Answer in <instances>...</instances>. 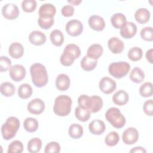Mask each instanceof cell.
<instances>
[{"label":"cell","mask_w":153,"mask_h":153,"mask_svg":"<svg viewBox=\"0 0 153 153\" xmlns=\"http://www.w3.org/2000/svg\"><path fill=\"white\" fill-rule=\"evenodd\" d=\"M143 55L142 50L140 48L137 47H134L129 50L127 56L129 59L133 62H136L140 60Z\"/></svg>","instance_id":"obj_35"},{"label":"cell","mask_w":153,"mask_h":153,"mask_svg":"<svg viewBox=\"0 0 153 153\" xmlns=\"http://www.w3.org/2000/svg\"><path fill=\"white\" fill-rule=\"evenodd\" d=\"M9 74L11 78L16 82L23 79L26 76V69L21 65H14L11 66L9 69Z\"/></svg>","instance_id":"obj_9"},{"label":"cell","mask_w":153,"mask_h":153,"mask_svg":"<svg viewBox=\"0 0 153 153\" xmlns=\"http://www.w3.org/2000/svg\"><path fill=\"white\" fill-rule=\"evenodd\" d=\"M122 139L123 142L126 145L135 143L139 139V133L137 129L134 127L127 128L123 132Z\"/></svg>","instance_id":"obj_10"},{"label":"cell","mask_w":153,"mask_h":153,"mask_svg":"<svg viewBox=\"0 0 153 153\" xmlns=\"http://www.w3.org/2000/svg\"><path fill=\"white\" fill-rule=\"evenodd\" d=\"M128 94L123 90H120L117 91L112 96L113 102L119 106L126 105L128 101Z\"/></svg>","instance_id":"obj_22"},{"label":"cell","mask_w":153,"mask_h":153,"mask_svg":"<svg viewBox=\"0 0 153 153\" xmlns=\"http://www.w3.org/2000/svg\"><path fill=\"white\" fill-rule=\"evenodd\" d=\"M141 38L146 41L153 40V29L152 27H145L140 31Z\"/></svg>","instance_id":"obj_41"},{"label":"cell","mask_w":153,"mask_h":153,"mask_svg":"<svg viewBox=\"0 0 153 153\" xmlns=\"http://www.w3.org/2000/svg\"><path fill=\"white\" fill-rule=\"evenodd\" d=\"M105 117L107 121L111 124L117 128L123 127L126 124V118L121 114L119 109L112 107L108 109L105 114Z\"/></svg>","instance_id":"obj_6"},{"label":"cell","mask_w":153,"mask_h":153,"mask_svg":"<svg viewBox=\"0 0 153 153\" xmlns=\"http://www.w3.org/2000/svg\"><path fill=\"white\" fill-rule=\"evenodd\" d=\"M140 94L144 97H151L152 95V84L151 82L143 83L139 88Z\"/></svg>","instance_id":"obj_37"},{"label":"cell","mask_w":153,"mask_h":153,"mask_svg":"<svg viewBox=\"0 0 153 153\" xmlns=\"http://www.w3.org/2000/svg\"><path fill=\"white\" fill-rule=\"evenodd\" d=\"M30 73L33 84L37 87L45 86L48 82V77L45 67L39 63H35L31 65Z\"/></svg>","instance_id":"obj_1"},{"label":"cell","mask_w":153,"mask_h":153,"mask_svg":"<svg viewBox=\"0 0 153 153\" xmlns=\"http://www.w3.org/2000/svg\"><path fill=\"white\" fill-rule=\"evenodd\" d=\"M20 127L19 120L14 117L8 118L1 127V133L3 138L8 140L13 138Z\"/></svg>","instance_id":"obj_5"},{"label":"cell","mask_w":153,"mask_h":153,"mask_svg":"<svg viewBox=\"0 0 153 153\" xmlns=\"http://www.w3.org/2000/svg\"><path fill=\"white\" fill-rule=\"evenodd\" d=\"M0 91L1 94L4 96L10 97L15 93L16 88L12 83L9 82H4L1 85Z\"/></svg>","instance_id":"obj_32"},{"label":"cell","mask_w":153,"mask_h":153,"mask_svg":"<svg viewBox=\"0 0 153 153\" xmlns=\"http://www.w3.org/2000/svg\"><path fill=\"white\" fill-rule=\"evenodd\" d=\"M50 40L52 44L56 46H60L64 41V36L62 32L58 29L53 30L50 35Z\"/></svg>","instance_id":"obj_28"},{"label":"cell","mask_w":153,"mask_h":153,"mask_svg":"<svg viewBox=\"0 0 153 153\" xmlns=\"http://www.w3.org/2000/svg\"><path fill=\"white\" fill-rule=\"evenodd\" d=\"M70 79L69 76L65 74H59L56 79V88L60 91H65L70 86Z\"/></svg>","instance_id":"obj_20"},{"label":"cell","mask_w":153,"mask_h":153,"mask_svg":"<svg viewBox=\"0 0 153 153\" xmlns=\"http://www.w3.org/2000/svg\"><path fill=\"white\" fill-rule=\"evenodd\" d=\"M38 126L37 120L32 117L26 118L23 122L24 128L30 133L36 131L38 128Z\"/></svg>","instance_id":"obj_30"},{"label":"cell","mask_w":153,"mask_h":153,"mask_svg":"<svg viewBox=\"0 0 153 153\" xmlns=\"http://www.w3.org/2000/svg\"><path fill=\"white\" fill-rule=\"evenodd\" d=\"M60 151V146L59 143L56 142H51L48 143L45 148L44 152L45 153H50V152H56L58 153Z\"/></svg>","instance_id":"obj_43"},{"label":"cell","mask_w":153,"mask_h":153,"mask_svg":"<svg viewBox=\"0 0 153 153\" xmlns=\"http://www.w3.org/2000/svg\"><path fill=\"white\" fill-rule=\"evenodd\" d=\"M42 146V141L39 138L31 139L27 143V150L31 153H36L40 151Z\"/></svg>","instance_id":"obj_33"},{"label":"cell","mask_w":153,"mask_h":153,"mask_svg":"<svg viewBox=\"0 0 153 153\" xmlns=\"http://www.w3.org/2000/svg\"><path fill=\"white\" fill-rule=\"evenodd\" d=\"M106 126L104 122L100 120L92 121L88 126V129L91 133L96 135L102 134L105 130Z\"/></svg>","instance_id":"obj_17"},{"label":"cell","mask_w":153,"mask_h":153,"mask_svg":"<svg viewBox=\"0 0 153 153\" xmlns=\"http://www.w3.org/2000/svg\"><path fill=\"white\" fill-rule=\"evenodd\" d=\"M65 29L68 35L72 36H77L82 33L83 26L80 21L74 19L69 20L66 23Z\"/></svg>","instance_id":"obj_8"},{"label":"cell","mask_w":153,"mask_h":153,"mask_svg":"<svg viewBox=\"0 0 153 153\" xmlns=\"http://www.w3.org/2000/svg\"><path fill=\"white\" fill-rule=\"evenodd\" d=\"M91 112L88 109H84L80 106H78L75 109V115L76 118L80 121L85 122L88 120L90 117Z\"/></svg>","instance_id":"obj_31"},{"label":"cell","mask_w":153,"mask_h":153,"mask_svg":"<svg viewBox=\"0 0 153 153\" xmlns=\"http://www.w3.org/2000/svg\"><path fill=\"white\" fill-rule=\"evenodd\" d=\"M120 140V136L117 132L111 131L108 134L105 139V143L109 146H113L118 143Z\"/></svg>","instance_id":"obj_36"},{"label":"cell","mask_w":153,"mask_h":153,"mask_svg":"<svg viewBox=\"0 0 153 153\" xmlns=\"http://www.w3.org/2000/svg\"><path fill=\"white\" fill-rule=\"evenodd\" d=\"M108 46L110 51L114 54L121 53L124 48L123 41L117 37H112L108 41Z\"/></svg>","instance_id":"obj_15"},{"label":"cell","mask_w":153,"mask_h":153,"mask_svg":"<svg viewBox=\"0 0 153 153\" xmlns=\"http://www.w3.org/2000/svg\"><path fill=\"white\" fill-rule=\"evenodd\" d=\"M103 49L102 45L98 44H94L90 45L87 50V54L89 57L97 60L103 54Z\"/></svg>","instance_id":"obj_24"},{"label":"cell","mask_w":153,"mask_h":153,"mask_svg":"<svg viewBox=\"0 0 153 153\" xmlns=\"http://www.w3.org/2000/svg\"><path fill=\"white\" fill-rule=\"evenodd\" d=\"M38 23L39 26L43 29H50L54 24L53 17H39L38 20Z\"/></svg>","instance_id":"obj_39"},{"label":"cell","mask_w":153,"mask_h":153,"mask_svg":"<svg viewBox=\"0 0 153 153\" xmlns=\"http://www.w3.org/2000/svg\"><path fill=\"white\" fill-rule=\"evenodd\" d=\"M143 109L144 112L149 116H152L153 115V105H152V100L149 99L145 102Z\"/></svg>","instance_id":"obj_44"},{"label":"cell","mask_w":153,"mask_h":153,"mask_svg":"<svg viewBox=\"0 0 153 153\" xmlns=\"http://www.w3.org/2000/svg\"><path fill=\"white\" fill-rule=\"evenodd\" d=\"M130 152H146V151L141 146H136L130 151Z\"/></svg>","instance_id":"obj_47"},{"label":"cell","mask_w":153,"mask_h":153,"mask_svg":"<svg viewBox=\"0 0 153 153\" xmlns=\"http://www.w3.org/2000/svg\"><path fill=\"white\" fill-rule=\"evenodd\" d=\"M36 7V2L35 0H25L22 2V8L26 13L33 11Z\"/></svg>","instance_id":"obj_40"},{"label":"cell","mask_w":153,"mask_h":153,"mask_svg":"<svg viewBox=\"0 0 153 153\" xmlns=\"http://www.w3.org/2000/svg\"><path fill=\"white\" fill-rule=\"evenodd\" d=\"M112 25L116 29L121 28L127 22L126 17L122 13H115L111 18Z\"/></svg>","instance_id":"obj_26"},{"label":"cell","mask_w":153,"mask_h":153,"mask_svg":"<svg viewBox=\"0 0 153 153\" xmlns=\"http://www.w3.org/2000/svg\"><path fill=\"white\" fill-rule=\"evenodd\" d=\"M38 13L40 17H53L56 14V8L53 4L46 3L40 7Z\"/></svg>","instance_id":"obj_19"},{"label":"cell","mask_w":153,"mask_h":153,"mask_svg":"<svg viewBox=\"0 0 153 153\" xmlns=\"http://www.w3.org/2000/svg\"><path fill=\"white\" fill-rule=\"evenodd\" d=\"M11 65V60L6 56H1L0 57V71L3 72L7 71L10 68Z\"/></svg>","instance_id":"obj_42"},{"label":"cell","mask_w":153,"mask_h":153,"mask_svg":"<svg viewBox=\"0 0 153 153\" xmlns=\"http://www.w3.org/2000/svg\"><path fill=\"white\" fill-rule=\"evenodd\" d=\"M99 88L105 94H111L117 88L116 82L109 77L102 78L99 82Z\"/></svg>","instance_id":"obj_12"},{"label":"cell","mask_w":153,"mask_h":153,"mask_svg":"<svg viewBox=\"0 0 153 153\" xmlns=\"http://www.w3.org/2000/svg\"><path fill=\"white\" fill-rule=\"evenodd\" d=\"M32 94V88L28 84H23L18 88L19 96L22 99L29 98Z\"/></svg>","instance_id":"obj_34"},{"label":"cell","mask_w":153,"mask_h":153,"mask_svg":"<svg viewBox=\"0 0 153 153\" xmlns=\"http://www.w3.org/2000/svg\"><path fill=\"white\" fill-rule=\"evenodd\" d=\"M30 42L35 45H41L46 41L45 35L38 30H33L30 32L29 36Z\"/></svg>","instance_id":"obj_18"},{"label":"cell","mask_w":153,"mask_h":153,"mask_svg":"<svg viewBox=\"0 0 153 153\" xmlns=\"http://www.w3.org/2000/svg\"><path fill=\"white\" fill-rule=\"evenodd\" d=\"M145 78L143 71L139 67L133 68L130 74V79L135 83L142 82Z\"/></svg>","instance_id":"obj_27"},{"label":"cell","mask_w":153,"mask_h":153,"mask_svg":"<svg viewBox=\"0 0 153 153\" xmlns=\"http://www.w3.org/2000/svg\"><path fill=\"white\" fill-rule=\"evenodd\" d=\"M69 135L71 137L77 139L80 138L83 134V128L78 124H72L69 128Z\"/></svg>","instance_id":"obj_29"},{"label":"cell","mask_w":153,"mask_h":153,"mask_svg":"<svg viewBox=\"0 0 153 153\" xmlns=\"http://www.w3.org/2000/svg\"><path fill=\"white\" fill-rule=\"evenodd\" d=\"M81 54L79 47L74 44L67 45L60 56V63L62 65L69 66L73 64L74 60L78 59Z\"/></svg>","instance_id":"obj_4"},{"label":"cell","mask_w":153,"mask_h":153,"mask_svg":"<svg viewBox=\"0 0 153 153\" xmlns=\"http://www.w3.org/2000/svg\"><path fill=\"white\" fill-rule=\"evenodd\" d=\"M130 69V65L126 62L112 63L108 68L109 73L115 78H122L125 76Z\"/></svg>","instance_id":"obj_7"},{"label":"cell","mask_w":153,"mask_h":153,"mask_svg":"<svg viewBox=\"0 0 153 153\" xmlns=\"http://www.w3.org/2000/svg\"><path fill=\"white\" fill-rule=\"evenodd\" d=\"M2 16L8 20H14L19 15V10L17 5L13 4H7L2 8Z\"/></svg>","instance_id":"obj_11"},{"label":"cell","mask_w":153,"mask_h":153,"mask_svg":"<svg viewBox=\"0 0 153 153\" xmlns=\"http://www.w3.org/2000/svg\"><path fill=\"white\" fill-rule=\"evenodd\" d=\"M61 13L65 17H71L74 13V8L71 5H66L62 8Z\"/></svg>","instance_id":"obj_45"},{"label":"cell","mask_w":153,"mask_h":153,"mask_svg":"<svg viewBox=\"0 0 153 153\" xmlns=\"http://www.w3.org/2000/svg\"><path fill=\"white\" fill-rule=\"evenodd\" d=\"M8 53L11 57L19 59L23 55L24 48L19 42H13L9 47Z\"/></svg>","instance_id":"obj_21"},{"label":"cell","mask_w":153,"mask_h":153,"mask_svg":"<svg viewBox=\"0 0 153 153\" xmlns=\"http://www.w3.org/2000/svg\"><path fill=\"white\" fill-rule=\"evenodd\" d=\"M146 58L150 63H152V48H151L146 51Z\"/></svg>","instance_id":"obj_46"},{"label":"cell","mask_w":153,"mask_h":153,"mask_svg":"<svg viewBox=\"0 0 153 153\" xmlns=\"http://www.w3.org/2000/svg\"><path fill=\"white\" fill-rule=\"evenodd\" d=\"M72 103L70 97L66 95H60L54 100L53 111L58 116L65 117L71 112Z\"/></svg>","instance_id":"obj_3"},{"label":"cell","mask_w":153,"mask_h":153,"mask_svg":"<svg viewBox=\"0 0 153 153\" xmlns=\"http://www.w3.org/2000/svg\"><path fill=\"white\" fill-rule=\"evenodd\" d=\"M27 108L30 114L39 115L44 111L45 103L41 99L36 98L32 100L27 104Z\"/></svg>","instance_id":"obj_13"},{"label":"cell","mask_w":153,"mask_h":153,"mask_svg":"<svg viewBox=\"0 0 153 153\" xmlns=\"http://www.w3.org/2000/svg\"><path fill=\"white\" fill-rule=\"evenodd\" d=\"M88 25L93 30L96 31H102L105 27L104 19L97 15H93L89 17Z\"/></svg>","instance_id":"obj_16"},{"label":"cell","mask_w":153,"mask_h":153,"mask_svg":"<svg viewBox=\"0 0 153 153\" xmlns=\"http://www.w3.org/2000/svg\"><path fill=\"white\" fill-rule=\"evenodd\" d=\"M23 151V143L19 140H14L8 145V153H21Z\"/></svg>","instance_id":"obj_38"},{"label":"cell","mask_w":153,"mask_h":153,"mask_svg":"<svg viewBox=\"0 0 153 153\" xmlns=\"http://www.w3.org/2000/svg\"><path fill=\"white\" fill-rule=\"evenodd\" d=\"M136 25L131 22H126L120 28V34L122 37L126 39L131 38L136 35Z\"/></svg>","instance_id":"obj_14"},{"label":"cell","mask_w":153,"mask_h":153,"mask_svg":"<svg viewBox=\"0 0 153 153\" xmlns=\"http://www.w3.org/2000/svg\"><path fill=\"white\" fill-rule=\"evenodd\" d=\"M150 17V12L148 10L144 8H139L134 14V18L137 22L144 24L148 22Z\"/></svg>","instance_id":"obj_23"},{"label":"cell","mask_w":153,"mask_h":153,"mask_svg":"<svg viewBox=\"0 0 153 153\" xmlns=\"http://www.w3.org/2000/svg\"><path fill=\"white\" fill-rule=\"evenodd\" d=\"M68 2L72 5H78L82 2V1H68Z\"/></svg>","instance_id":"obj_48"},{"label":"cell","mask_w":153,"mask_h":153,"mask_svg":"<svg viewBox=\"0 0 153 153\" xmlns=\"http://www.w3.org/2000/svg\"><path fill=\"white\" fill-rule=\"evenodd\" d=\"M97 60L85 56L81 61V66L85 71H91L97 66Z\"/></svg>","instance_id":"obj_25"},{"label":"cell","mask_w":153,"mask_h":153,"mask_svg":"<svg viewBox=\"0 0 153 153\" xmlns=\"http://www.w3.org/2000/svg\"><path fill=\"white\" fill-rule=\"evenodd\" d=\"M79 106L88 109L92 113L99 112L103 106L102 99L98 96H92L91 97L82 94L78 99Z\"/></svg>","instance_id":"obj_2"}]
</instances>
